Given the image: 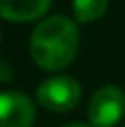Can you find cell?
Returning a JSON list of instances; mask_svg holds the SVG:
<instances>
[{"label":"cell","instance_id":"4","mask_svg":"<svg viewBox=\"0 0 125 127\" xmlns=\"http://www.w3.org/2000/svg\"><path fill=\"white\" fill-rule=\"evenodd\" d=\"M35 119L33 102L21 92H4L0 96V127H31Z\"/></svg>","mask_w":125,"mask_h":127},{"label":"cell","instance_id":"8","mask_svg":"<svg viewBox=\"0 0 125 127\" xmlns=\"http://www.w3.org/2000/svg\"><path fill=\"white\" fill-rule=\"evenodd\" d=\"M65 127H86V125H75L73 123V125H65Z\"/></svg>","mask_w":125,"mask_h":127},{"label":"cell","instance_id":"7","mask_svg":"<svg viewBox=\"0 0 125 127\" xmlns=\"http://www.w3.org/2000/svg\"><path fill=\"white\" fill-rule=\"evenodd\" d=\"M0 69H2V81L6 83L8 77H10V67H8V63H2V67H0Z\"/></svg>","mask_w":125,"mask_h":127},{"label":"cell","instance_id":"2","mask_svg":"<svg viewBox=\"0 0 125 127\" xmlns=\"http://www.w3.org/2000/svg\"><path fill=\"white\" fill-rule=\"evenodd\" d=\"M81 88L73 77L56 75L46 79L38 88V102L44 108L54 110V113H65L79 104Z\"/></svg>","mask_w":125,"mask_h":127},{"label":"cell","instance_id":"5","mask_svg":"<svg viewBox=\"0 0 125 127\" xmlns=\"http://www.w3.org/2000/svg\"><path fill=\"white\" fill-rule=\"evenodd\" d=\"M52 0H0V13L6 21H33L48 10Z\"/></svg>","mask_w":125,"mask_h":127},{"label":"cell","instance_id":"3","mask_svg":"<svg viewBox=\"0 0 125 127\" xmlns=\"http://www.w3.org/2000/svg\"><path fill=\"white\" fill-rule=\"evenodd\" d=\"M125 113V94L117 86H104L94 92L88 106V119L96 127H113Z\"/></svg>","mask_w":125,"mask_h":127},{"label":"cell","instance_id":"6","mask_svg":"<svg viewBox=\"0 0 125 127\" xmlns=\"http://www.w3.org/2000/svg\"><path fill=\"white\" fill-rule=\"evenodd\" d=\"M106 6L108 0H73V13L81 23H92V21L100 19Z\"/></svg>","mask_w":125,"mask_h":127},{"label":"cell","instance_id":"1","mask_svg":"<svg viewBox=\"0 0 125 127\" xmlns=\"http://www.w3.org/2000/svg\"><path fill=\"white\" fill-rule=\"evenodd\" d=\"M79 46L77 25L67 17H48L33 29L29 40V54L44 71H61L71 65Z\"/></svg>","mask_w":125,"mask_h":127}]
</instances>
